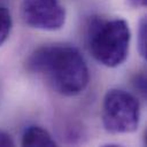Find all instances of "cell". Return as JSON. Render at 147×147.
I'll list each match as a JSON object with an SVG mask.
<instances>
[{"label":"cell","instance_id":"5b68a950","mask_svg":"<svg viewBox=\"0 0 147 147\" xmlns=\"http://www.w3.org/2000/svg\"><path fill=\"white\" fill-rule=\"evenodd\" d=\"M23 146H56L52 136L42 127L32 125L24 130L22 136Z\"/></svg>","mask_w":147,"mask_h":147},{"label":"cell","instance_id":"6da1fadb","mask_svg":"<svg viewBox=\"0 0 147 147\" xmlns=\"http://www.w3.org/2000/svg\"><path fill=\"white\" fill-rule=\"evenodd\" d=\"M26 68L42 78L55 92L65 96L82 93L90 79L83 55L69 45H48L37 48L29 56Z\"/></svg>","mask_w":147,"mask_h":147},{"label":"cell","instance_id":"8992f818","mask_svg":"<svg viewBox=\"0 0 147 147\" xmlns=\"http://www.w3.org/2000/svg\"><path fill=\"white\" fill-rule=\"evenodd\" d=\"M13 26V20L9 10L0 6V45L6 41Z\"/></svg>","mask_w":147,"mask_h":147},{"label":"cell","instance_id":"277c9868","mask_svg":"<svg viewBox=\"0 0 147 147\" xmlns=\"http://www.w3.org/2000/svg\"><path fill=\"white\" fill-rule=\"evenodd\" d=\"M21 13L28 25L40 30L61 29L65 21V9L60 0H23Z\"/></svg>","mask_w":147,"mask_h":147},{"label":"cell","instance_id":"30bf717a","mask_svg":"<svg viewBox=\"0 0 147 147\" xmlns=\"http://www.w3.org/2000/svg\"><path fill=\"white\" fill-rule=\"evenodd\" d=\"M129 5L131 7L134 8H140V7H145L147 3V0H127Z\"/></svg>","mask_w":147,"mask_h":147},{"label":"cell","instance_id":"ba28073f","mask_svg":"<svg viewBox=\"0 0 147 147\" xmlns=\"http://www.w3.org/2000/svg\"><path fill=\"white\" fill-rule=\"evenodd\" d=\"M133 86L144 98L146 96V76H145V74H139L134 77Z\"/></svg>","mask_w":147,"mask_h":147},{"label":"cell","instance_id":"7a4b0ae2","mask_svg":"<svg viewBox=\"0 0 147 147\" xmlns=\"http://www.w3.org/2000/svg\"><path fill=\"white\" fill-rule=\"evenodd\" d=\"M131 32L122 18H93L86 32L87 47L92 56L101 64L114 68L122 64L129 52Z\"/></svg>","mask_w":147,"mask_h":147},{"label":"cell","instance_id":"52a82bcc","mask_svg":"<svg viewBox=\"0 0 147 147\" xmlns=\"http://www.w3.org/2000/svg\"><path fill=\"white\" fill-rule=\"evenodd\" d=\"M147 25H146V18L144 17L140 21L139 24V30H138V46H139V53L140 55L146 59L147 55V45H146V40H147Z\"/></svg>","mask_w":147,"mask_h":147},{"label":"cell","instance_id":"9c48e42d","mask_svg":"<svg viewBox=\"0 0 147 147\" xmlns=\"http://www.w3.org/2000/svg\"><path fill=\"white\" fill-rule=\"evenodd\" d=\"M0 146H2V147L14 146V141H13L11 137L7 132L1 131V130H0Z\"/></svg>","mask_w":147,"mask_h":147},{"label":"cell","instance_id":"3957f363","mask_svg":"<svg viewBox=\"0 0 147 147\" xmlns=\"http://www.w3.org/2000/svg\"><path fill=\"white\" fill-rule=\"evenodd\" d=\"M140 105L138 99L119 88L109 90L102 102V123L111 133L133 132L139 124Z\"/></svg>","mask_w":147,"mask_h":147}]
</instances>
